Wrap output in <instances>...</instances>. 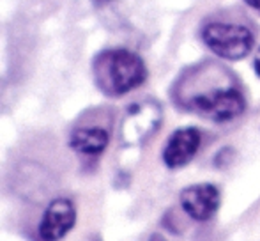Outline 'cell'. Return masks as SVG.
<instances>
[{
	"label": "cell",
	"instance_id": "3957f363",
	"mask_svg": "<svg viewBox=\"0 0 260 241\" xmlns=\"http://www.w3.org/2000/svg\"><path fill=\"white\" fill-rule=\"evenodd\" d=\"M202 41L212 53L226 61H241L255 45L253 32L237 23H209L202 31Z\"/></svg>",
	"mask_w": 260,
	"mask_h": 241
},
{
	"label": "cell",
	"instance_id": "6da1fadb",
	"mask_svg": "<svg viewBox=\"0 0 260 241\" xmlns=\"http://www.w3.org/2000/svg\"><path fill=\"white\" fill-rule=\"evenodd\" d=\"M94 82L106 96H124L140 87L147 78V68L140 55L126 48L100 52L92 61Z\"/></svg>",
	"mask_w": 260,
	"mask_h": 241
},
{
	"label": "cell",
	"instance_id": "277c9868",
	"mask_svg": "<svg viewBox=\"0 0 260 241\" xmlns=\"http://www.w3.org/2000/svg\"><path fill=\"white\" fill-rule=\"evenodd\" d=\"M161 124V108L154 101H142L127 108L120 126V137L127 145L145 142Z\"/></svg>",
	"mask_w": 260,
	"mask_h": 241
},
{
	"label": "cell",
	"instance_id": "52a82bcc",
	"mask_svg": "<svg viewBox=\"0 0 260 241\" xmlns=\"http://www.w3.org/2000/svg\"><path fill=\"white\" fill-rule=\"evenodd\" d=\"M200 131L197 128H181L174 131L163 149V162L168 169H179L191 162L200 147Z\"/></svg>",
	"mask_w": 260,
	"mask_h": 241
},
{
	"label": "cell",
	"instance_id": "30bf717a",
	"mask_svg": "<svg viewBox=\"0 0 260 241\" xmlns=\"http://www.w3.org/2000/svg\"><path fill=\"white\" fill-rule=\"evenodd\" d=\"M244 2H246L250 7H253V9H258L260 11V0H244Z\"/></svg>",
	"mask_w": 260,
	"mask_h": 241
},
{
	"label": "cell",
	"instance_id": "8fae6325",
	"mask_svg": "<svg viewBox=\"0 0 260 241\" xmlns=\"http://www.w3.org/2000/svg\"><path fill=\"white\" fill-rule=\"evenodd\" d=\"M115 2V0H92V4L96 7H101V6H106V4H112Z\"/></svg>",
	"mask_w": 260,
	"mask_h": 241
},
{
	"label": "cell",
	"instance_id": "9c48e42d",
	"mask_svg": "<svg viewBox=\"0 0 260 241\" xmlns=\"http://www.w3.org/2000/svg\"><path fill=\"white\" fill-rule=\"evenodd\" d=\"M255 71H257V75L260 78V48H258L257 55H255Z\"/></svg>",
	"mask_w": 260,
	"mask_h": 241
},
{
	"label": "cell",
	"instance_id": "7c38bea8",
	"mask_svg": "<svg viewBox=\"0 0 260 241\" xmlns=\"http://www.w3.org/2000/svg\"><path fill=\"white\" fill-rule=\"evenodd\" d=\"M149 241H167V239H165L161 234H152L151 238H149Z\"/></svg>",
	"mask_w": 260,
	"mask_h": 241
},
{
	"label": "cell",
	"instance_id": "8992f818",
	"mask_svg": "<svg viewBox=\"0 0 260 241\" xmlns=\"http://www.w3.org/2000/svg\"><path fill=\"white\" fill-rule=\"evenodd\" d=\"M181 206L189 218L207 222L219 207V190L214 185H193L181 192Z\"/></svg>",
	"mask_w": 260,
	"mask_h": 241
},
{
	"label": "cell",
	"instance_id": "ba28073f",
	"mask_svg": "<svg viewBox=\"0 0 260 241\" xmlns=\"http://www.w3.org/2000/svg\"><path fill=\"white\" fill-rule=\"evenodd\" d=\"M110 142V133L106 128L101 126H82L73 130L69 137V145L78 155L98 156L106 149Z\"/></svg>",
	"mask_w": 260,
	"mask_h": 241
},
{
	"label": "cell",
	"instance_id": "5b68a950",
	"mask_svg": "<svg viewBox=\"0 0 260 241\" xmlns=\"http://www.w3.org/2000/svg\"><path fill=\"white\" fill-rule=\"evenodd\" d=\"M76 224V207L73 200L66 197L53 199L46 206L43 218L39 222V239L41 241H60L71 232Z\"/></svg>",
	"mask_w": 260,
	"mask_h": 241
},
{
	"label": "cell",
	"instance_id": "7a4b0ae2",
	"mask_svg": "<svg viewBox=\"0 0 260 241\" xmlns=\"http://www.w3.org/2000/svg\"><path fill=\"white\" fill-rule=\"evenodd\" d=\"M184 105L214 123H229L246 110V100L234 85H216L189 94Z\"/></svg>",
	"mask_w": 260,
	"mask_h": 241
}]
</instances>
